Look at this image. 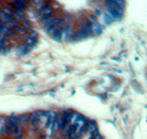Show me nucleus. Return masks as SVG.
<instances>
[{
    "instance_id": "0eeeda50",
    "label": "nucleus",
    "mask_w": 147,
    "mask_h": 139,
    "mask_svg": "<svg viewBox=\"0 0 147 139\" xmlns=\"http://www.w3.org/2000/svg\"><path fill=\"white\" fill-rule=\"evenodd\" d=\"M52 11L53 10H52V8L50 6H44L43 8H41L39 10V14L43 17V15H46V14H52Z\"/></svg>"
},
{
    "instance_id": "ddd939ff",
    "label": "nucleus",
    "mask_w": 147,
    "mask_h": 139,
    "mask_svg": "<svg viewBox=\"0 0 147 139\" xmlns=\"http://www.w3.org/2000/svg\"><path fill=\"white\" fill-rule=\"evenodd\" d=\"M3 12L6 14H8V15H10V17H13V15H14V11L11 8H9V7H4L3 8Z\"/></svg>"
},
{
    "instance_id": "7ed1b4c3",
    "label": "nucleus",
    "mask_w": 147,
    "mask_h": 139,
    "mask_svg": "<svg viewBox=\"0 0 147 139\" xmlns=\"http://www.w3.org/2000/svg\"><path fill=\"white\" fill-rule=\"evenodd\" d=\"M12 7L15 9V11H23L25 9V4L23 1H12Z\"/></svg>"
},
{
    "instance_id": "20e7f679",
    "label": "nucleus",
    "mask_w": 147,
    "mask_h": 139,
    "mask_svg": "<svg viewBox=\"0 0 147 139\" xmlns=\"http://www.w3.org/2000/svg\"><path fill=\"white\" fill-rule=\"evenodd\" d=\"M66 122H67L66 119L63 116H61L57 119H55V126H56V128H59V129H63Z\"/></svg>"
},
{
    "instance_id": "2eb2a0df",
    "label": "nucleus",
    "mask_w": 147,
    "mask_h": 139,
    "mask_svg": "<svg viewBox=\"0 0 147 139\" xmlns=\"http://www.w3.org/2000/svg\"><path fill=\"white\" fill-rule=\"evenodd\" d=\"M96 129V127H95V122L94 121H90V122H87V130H95Z\"/></svg>"
},
{
    "instance_id": "1a4fd4ad",
    "label": "nucleus",
    "mask_w": 147,
    "mask_h": 139,
    "mask_svg": "<svg viewBox=\"0 0 147 139\" xmlns=\"http://www.w3.org/2000/svg\"><path fill=\"white\" fill-rule=\"evenodd\" d=\"M29 50H30V47L29 46H27L25 44H22V45H20L19 47H18V54H25V53H28L29 52Z\"/></svg>"
},
{
    "instance_id": "6e6552de",
    "label": "nucleus",
    "mask_w": 147,
    "mask_h": 139,
    "mask_svg": "<svg viewBox=\"0 0 147 139\" xmlns=\"http://www.w3.org/2000/svg\"><path fill=\"white\" fill-rule=\"evenodd\" d=\"M106 14L109 15V17H111L113 20H114V19H118V18H120V15H122L119 12H117L116 10H113V9H109V8L107 9Z\"/></svg>"
},
{
    "instance_id": "6ab92c4d",
    "label": "nucleus",
    "mask_w": 147,
    "mask_h": 139,
    "mask_svg": "<svg viewBox=\"0 0 147 139\" xmlns=\"http://www.w3.org/2000/svg\"><path fill=\"white\" fill-rule=\"evenodd\" d=\"M15 139H22V136H21V135H18L17 137H15Z\"/></svg>"
},
{
    "instance_id": "f03ea898",
    "label": "nucleus",
    "mask_w": 147,
    "mask_h": 139,
    "mask_svg": "<svg viewBox=\"0 0 147 139\" xmlns=\"http://www.w3.org/2000/svg\"><path fill=\"white\" fill-rule=\"evenodd\" d=\"M19 121H18V117H14V116H11V117H8L6 119V126H8L9 128H12L14 127L15 125H18Z\"/></svg>"
},
{
    "instance_id": "9b49d317",
    "label": "nucleus",
    "mask_w": 147,
    "mask_h": 139,
    "mask_svg": "<svg viewBox=\"0 0 147 139\" xmlns=\"http://www.w3.org/2000/svg\"><path fill=\"white\" fill-rule=\"evenodd\" d=\"M52 19H53V18H52V14H46V15H43V17H41L40 22H41V23H43V24L45 25L46 23H49Z\"/></svg>"
},
{
    "instance_id": "f257e3e1",
    "label": "nucleus",
    "mask_w": 147,
    "mask_h": 139,
    "mask_svg": "<svg viewBox=\"0 0 147 139\" xmlns=\"http://www.w3.org/2000/svg\"><path fill=\"white\" fill-rule=\"evenodd\" d=\"M62 21H63L62 18H54V19H52L49 23L45 24L46 31H48L49 33H54V32L62 25Z\"/></svg>"
},
{
    "instance_id": "f3484780",
    "label": "nucleus",
    "mask_w": 147,
    "mask_h": 139,
    "mask_svg": "<svg viewBox=\"0 0 147 139\" xmlns=\"http://www.w3.org/2000/svg\"><path fill=\"white\" fill-rule=\"evenodd\" d=\"M104 18H105V23H106V24H108V23H111L112 22V18L111 17H109V15H107L106 13H105V15H104Z\"/></svg>"
},
{
    "instance_id": "4468645a",
    "label": "nucleus",
    "mask_w": 147,
    "mask_h": 139,
    "mask_svg": "<svg viewBox=\"0 0 147 139\" xmlns=\"http://www.w3.org/2000/svg\"><path fill=\"white\" fill-rule=\"evenodd\" d=\"M13 31H17V32H19V33H25L27 32V30H25L24 28H21V26H19V25H15V26H13V28H11Z\"/></svg>"
},
{
    "instance_id": "39448f33",
    "label": "nucleus",
    "mask_w": 147,
    "mask_h": 139,
    "mask_svg": "<svg viewBox=\"0 0 147 139\" xmlns=\"http://www.w3.org/2000/svg\"><path fill=\"white\" fill-rule=\"evenodd\" d=\"M91 28H92V32L94 34H99L102 32V26H101V24H99V23H97L96 21H95V22H92Z\"/></svg>"
},
{
    "instance_id": "9d476101",
    "label": "nucleus",
    "mask_w": 147,
    "mask_h": 139,
    "mask_svg": "<svg viewBox=\"0 0 147 139\" xmlns=\"http://www.w3.org/2000/svg\"><path fill=\"white\" fill-rule=\"evenodd\" d=\"M24 44L27 45V46H33L35 44V39L33 38V36H28L27 39L24 40Z\"/></svg>"
},
{
    "instance_id": "423d86ee",
    "label": "nucleus",
    "mask_w": 147,
    "mask_h": 139,
    "mask_svg": "<svg viewBox=\"0 0 147 139\" xmlns=\"http://www.w3.org/2000/svg\"><path fill=\"white\" fill-rule=\"evenodd\" d=\"M55 114L53 113V111H50V113L48 114V120H46V127H51L52 125L54 124L55 121Z\"/></svg>"
},
{
    "instance_id": "f8f14e48",
    "label": "nucleus",
    "mask_w": 147,
    "mask_h": 139,
    "mask_svg": "<svg viewBox=\"0 0 147 139\" xmlns=\"http://www.w3.org/2000/svg\"><path fill=\"white\" fill-rule=\"evenodd\" d=\"M30 120V117L28 115H20L18 116V121L22 122V124H27V122Z\"/></svg>"
},
{
    "instance_id": "a211bd4d",
    "label": "nucleus",
    "mask_w": 147,
    "mask_h": 139,
    "mask_svg": "<svg viewBox=\"0 0 147 139\" xmlns=\"http://www.w3.org/2000/svg\"><path fill=\"white\" fill-rule=\"evenodd\" d=\"M21 23H22V25H24V26H30V21L29 20H23L22 19V21H21Z\"/></svg>"
},
{
    "instance_id": "dca6fc26",
    "label": "nucleus",
    "mask_w": 147,
    "mask_h": 139,
    "mask_svg": "<svg viewBox=\"0 0 147 139\" xmlns=\"http://www.w3.org/2000/svg\"><path fill=\"white\" fill-rule=\"evenodd\" d=\"M77 137V129H74V130H73L71 133H70V135H69V138L70 139H75Z\"/></svg>"
}]
</instances>
